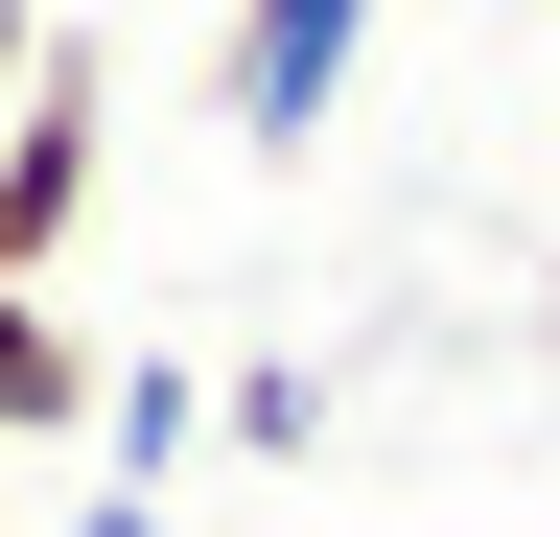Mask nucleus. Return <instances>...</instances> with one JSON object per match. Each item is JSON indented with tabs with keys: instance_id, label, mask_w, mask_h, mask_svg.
I'll return each instance as SVG.
<instances>
[{
	"instance_id": "obj_5",
	"label": "nucleus",
	"mask_w": 560,
	"mask_h": 537,
	"mask_svg": "<svg viewBox=\"0 0 560 537\" xmlns=\"http://www.w3.org/2000/svg\"><path fill=\"white\" fill-rule=\"evenodd\" d=\"M24 71H47V0H0V94H24Z\"/></svg>"
},
{
	"instance_id": "obj_2",
	"label": "nucleus",
	"mask_w": 560,
	"mask_h": 537,
	"mask_svg": "<svg viewBox=\"0 0 560 537\" xmlns=\"http://www.w3.org/2000/svg\"><path fill=\"white\" fill-rule=\"evenodd\" d=\"M70 444H117V491L164 514L187 444H210V374H187V351H94V421H70Z\"/></svg>"
},
{
	"instance_id": "obj_4",
	"label": "nucleus",
	"mask_w": 560,
	"mask_h": 537,
	"mask_svg": "<svg viewBox=\"0 0 560 537\" xmlns=\"http://www.w3.org/2000/svg\"><path fill=\"white\" fill-rule=\"evenodd\" d=\"M210 444H327V374H304V351H257V374H210Z\"/></svg>"
},
{
	"instance_id": "obj_1",
	"label": "nucleus",
	"mask_w": 560,
	"mask_h": 537,
	"mask_svg": "<svg viewBox=\"0 0 560 537\" xmlns=\"http://www.w3.org/2000/svg\"><path fill=\"white\" fill-rule=\"evenodd\" d=\"M350 71H374V0H234V24H210V141H234V164H304L350 117Z\"/></svg>"
},
{
	"instance_id": "obj_6",
	"label": "nucleus",
	"mask_w": 560,
	"mask_h": 537,
	"mask_svg": "<svg viewBox=\"0 0 560 537\" xmlns=\"http://www.w3.org/2000/svg\"><path fill=\"white\" fill-rule=\"evenodd\" d=\"M70 537H187V514H140V491H94V514H70Z\"/></svg>"
},
{
	"instance_id": "obj_3",
	"label": "nucleus",
	"mask_w": 560,
	"mask_h": 537,
	"mask_svg": "<svg viewBox=\"0 0 560 537\" xmlns=\"http://www.w3.org/2000/svg\"><path fill=\"white\" fill-rule=\"evenodd\" d=\"M70 421H94V327L47 281H0V444H70Z\"/></svg>"
}]
</instances>
